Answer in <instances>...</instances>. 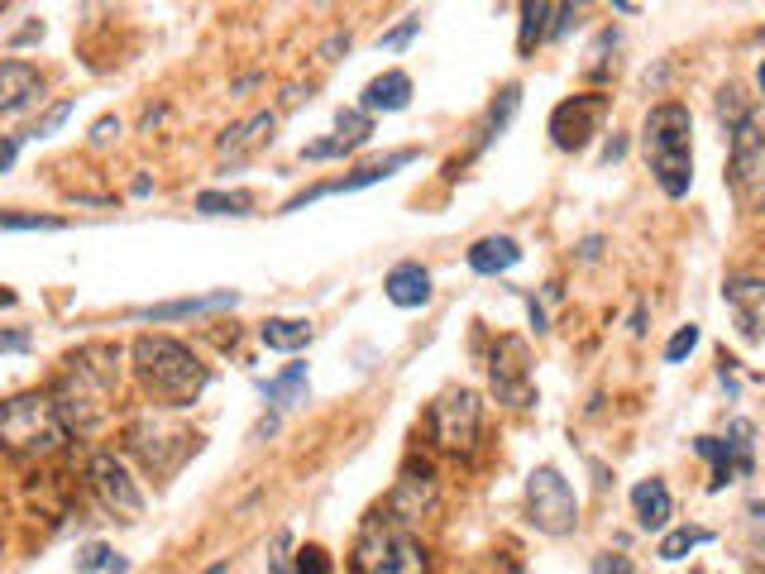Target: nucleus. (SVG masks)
Here are the masks:
<instances>
[{
    "instance_id": "nucleus-1",
    "label": "nucleus",
    "mask_w": 765,
    "mask_h": 574,
    "mask_svg": "<svg viewBox=\"0 0 765 574\" xmlns=\"http://www.w3.org/2000/svg\"><path fill=\"white\" fill-rule=\"evenodd\" d=\"M115 388H121V349L91 345L68 359V378L53 393V407H58L62 426L91 431L105 416V407L115 402Z\"/></svg>"
},
{
    "instance_id": "nucleus-2",
    "label": "nucleus",
    "mask_w": 765,
    "mask_h": 574,
    "mask_svg": "<svg viewBox=\"0 0 765 574\" xmlns=\"http://www.w3.org/2000/svg\"><path fill=\"white\" fill-rule=\"evenodd\" d=\"M135 369L144 378V388L168 402V407H182L206 388V364L192 355L182 341H168V335H139L135 341Z\"/></svg>"
},
{
    "instance_id": "nucleus-3",
    "label": "nucleus",
    "mask_w": 765,
    "mask_h": 574,
    "mask_svg": "<svg viewBox=\"0 0 765 574\" xmlns=\"http://www.w3.org/2000/svg\"><path fill=\"white\" fill-rule=\"evenodd\" d=\"M689 135H694V120H689V106H680V101H665V106L646 115V159H651V173L665 197H684L694 182Z\"/></svg>"
},
{
    "instance_id": "nucleus-4",
    "label": "nucleus",
    "mask_w": 765,
    "mask_h": 574,
    "mask_svg": "<svg viewBox=\"0 0 765 574\" xmlns=\"http://www.w3.org/2000/svg\"><path fill=\"white\" fill-rule=\"evenodd\" d=\"M62 440H68V426L48 393H15L0 402V446L10 455L38 460V455L58 450Z\"/></svg>"
},
{
    "instance_id": "nucleus-5",
    "label": "nucleus",
    "mask_w": 765,
    "mask_h": 574,
    "mask_svg": "<svg viewBox=\"0 0 765 574\" xmlns=\"http://www.w3.org/2000/svg\"><path fill=\"white\" fill-rule=\"evenodd\" d=\"M350 574H426V551L412 541V531L374 517L354 541Z\"/></svg>"
},
{
    "instance_id": "nucleus-6",
    "label": "nucleus",
    "mask_w": 765,
    "mask_h": 574,
    "mask_svg": "<svg viewBox=\"0 0 765 574\" xmlns=\"http://www.w3.org/2000/svg\"><path fill=\"white\" fill-rule=\"evenodd\" d=\"M526 507H532L536 531H546V537H570L579 527V498L556 464L532 469V479H526Z\"/></svg>"
},
{
    "instance_id": "nucleus-7",
    "label": "nucleus",
    "mask_w": 765,
    "mask_h": 574,
    "mask_svg": "<svg viewBox=\"0 0 765 574\" xmlns=\"http://www.w3.org/2000/svg\"><path fill=\"white\" fill-rule=\"evenodd\" d=\"M479 426H483V402L469 388H450V393H441L431 402V436L441 450H455V455L473 450Z\"/></svg>"
},
{
    "instance_id": "nucleus-8",
    "label": "nucleus",
    "mask_w": 765,
    "mask_h": 574,
    "mask_svg": "<svg viewBox=\"0 0 765 574\" xmlns=\"http://www.w3.org/2000/svg\"><path fill=\"white\" fill-rule=\"evenodd\" d=\"M728 173H732V192L746 206L765 202V129L756 125V115L732 129V163H728Z\"/></svg>"
},
{
    "instance_id": "nucleus-9",
    "label": "nucleus",
    "mask_w": 765,
    "mask_h": 574,
    "mask_svg": "<svg viewBox=\"0 0 765 574\" xmlns=\"http://www.w3.org/2000/svg\"><path fill=\"white\" fill-rule=\"evenodd\" d=\"M435 498H441V474L426 464V460H412L398 474V484H392L388 493V517L382 521H392V527H412V521H421L435 507Z\"/></svg>"
},
{
    "instance_id": "nucleus-10",
    "label": "nucleus",
    "mask_w": 765,
    "mask_h": 574,
    "mask_svg": "<svg viewBox=\"0 0 765 574\" xmlns=\"http://www.w3.org/2000/svg\"><path fill=\"white\" fill-rule=\"evenodd\" d=\"M603 120H608V96H598V91L570 96L556 106V115H550V139H556V149L579 153L603 129Z\"/></svg>"
},
{
    "instance_id": "nucleus-11",
    "label": "nucleus",
    "mask_w": 765,
    "mask_h": 574,
    "mask_svg": "<svg viewBox=\"0 0 765 574\" xmlns=\"http://www.w3.org/2000/svg\"><path fill=\"white\" fill-rule=\"evenodd\" d=\"M488 383H493L498 402H507V407H532L536 393H532V355H526V341H517V335L498 341L493 364H488Z\"/></svg>"
},
{
    "instance_id": "nucleus-12",
    "label": "nucleus",
    "mask_w": 765,
    "mask_h": 574,
    "mask_svg": "<svg viewBox=\"0 0 765 574\" xmlns=\"http://www.w3.org/2000/svg\"><path fill=\"white\" fill-rule=\"evenodd\" d=\"M87 479H91L96 498L111 507V513H121V517H139V513H144V493H139V484L129 479V469L115 460L111 450H96V455H91Z\"/></svg>"
},
{
    "instance_id": "nucleus-13",
    "label": "nucleus",
    "mask_w": 765,
    "mask_h": 574,
    "mask_svg": "<svg viewBox=\"0 0 765 574\" xmlns=\"http://www.w3.org/2000/svg\"><path fill=\"white\" fill-rule=\"evenodd\" d=\"M694 450L704 455V460H713V493H722L732 484V479L751 474V422H732V440L722 436H698Z\"/></svg>"
},
{
    "instance_id": "nucleus-14",
    "label": "nucleus",
    "mask_w": 765,
    "mask_h": 574,
    "mask_svg": "<svg viewBox=\"0 0 765 574\" xmlns=\"http://www.w3.org/2000/svg\"><path fill=\"white\" fill-rule=\"evenodd\" d=\"M722 297H728L732 317H737V331L746 335V341H765V278L756 273H737L722 287Z\"/></svg>"
},
{
    "instance_id": "nucleus-15",
    "label": "nucleus",
    "mask_w": 765,
    "mask_h": 574,
    "mask_svg": "<svg viewBox=\"0 0 765 574\" xmlns=\"http://www.w3.org/2000/svg\"><path fill=\"white\" fill-rule=\"evenodd\" d=\"M34 101H44V77H38V68L20 58H5L0 62V115H20Z\"/></svg>"
},
{
    "instance_id": "nucleus-16",
    "label": "nucleus",
    "mask_w": 765,
    "mask_h": 574,
    "mask_svg": "<svg viewBox=\"0 0 765 574\" xmlns=\"http://www.w3.org/2000/svg\"><path fill=\"white\" fill-rule=\"evenodd\" d=\"M374 135V120H368V111H340V120H335V139H321V144H311L307 149V159H340V153H354L359 144Z\"/></svg>"
},
{
    "instance_id": "nucleus-17",
    "label": "nucleus",
    "mask_w": 765,
    "mask_h": 574,
    "mask_svg": "<svg viewBox=\"0 0 765 574\" xmlns=\"http://www.w3.org/2000/svg\"><path fill=\"white\" fill-rule=\"evenodd\" d=\"M273 129H278V115H273V111H259V115H249V120L230 125L226 135H220L216 149L226 153V159H244V153H254L259 144L273 139Z\"/></svg>"
},
{
    "instance_id": "nucleus-18",
    "label": "nucleus",
    "mask_w": 765,
    "mask_h": 574,
    "mask_svg": "<svg viewBox=\"0 0 765 574\" xmlns=\"http://www.w3.org/2000/svg\"><path fill=\"white\" fill-rule=\"evenodd\" d=\"M522 264V244L512 240V234H488L469 250V268L483 273V278H498V273L517 268Z\"/></svg>"
},
{
    "instance_id": "nucleus-19",
    "label": "nucleus",
    "mask_w": 765,
    "mask_h": 574,
    "mask_svg": "<svg viewBox=\"0 0 765 574\" xmlns=\"http://www.w3.org/2000/svg\"><path fill=\"white\" fill-rule=\"evenodd\" d=\"M382 292H388L392 307H426L431 302V273L421 264H398L382 278Z\"/></svg>"
},
{
    "instance_id": "nucleus-20",
    "label": "nucleus",
    "mask_w": 765,
    "mask_h": 574,
    "mask_svg": "<svg viewBox=\"0 0 765 574\" xmlns=\"http://www.w3.org/2000/svg\"><path fill=\"white\" fill-rule=\"evenodd\" d=\"M631 507H637V521L646 531H661V527H670V517H675L665 479H641V484L631 489Z\"/></svg>"
},
{
    "instance_id": "nucleus-21",
    "label": "nucleus",
    "mask_w": 765,
    "mask_h": 574,
    "mask_svg": "<svg viewBox=\"0 0 765 574\" xmlns=\"http://www.w3.org/2000/svg\"><path fill=\"white\" fill-rule=\"evenodd\" d=\"M240 297L230 292H210V297H182V302H163V307H139L135 321H178V317H202V311H220V307H235Z\"/></svg>"
},
{
    "instance_id": "nucleus-22",
    "label": "nucleus",
    "mask_w": 765,
    "mask_h": 574,
    "mask_svg": "<svg viewBox=\"0 0 765 574\" xmlns=\"http://www.w3.org/2000/svg\"><path fill=\"white\" fill-rule=\"evenodd\" d=\"M407 101H412V77L407 72H382L374 82L364 87V111H407Z\"/></svg>"
},
{
    "instance_id": "nucleus-23",
    "label": "nucleus",
    "mask_w": 765,
    "mask_h": 574,
    "mask_svg": "<svg viewBox=\"0 0 765 574\" xmlns=\"http://www.w3.org/2000/svg\"><path fill=\"white\" fill-rule=\"evenodd\" d=\"M259 341L278 355H293V349H307L311 345V321H297V317H269L259 325Z\"/></svg>"
},
{
    "instance_id": "nucleus-24",
    "label": "nucleus",
    "mask_w": 765,
    "mask_h": 574,
    "mask_svg": "<svg viewBox=\"0 0 765 574\" xmlns=\"http://www.w3.org/2000/svg\"><path fill=\"white\" fill-rule=\"evenodd\" d=\"M556 15H560V5H546V0H532V5H522V38H517L522 54H532L540 38H556V24H550Z\"/></svg>"
},
{
    "instance_id": "nucleus-25",
    "label": "nucleus",
    "mask_w": 765,
    "mask_h": 574,
    "mask_svg": "<svg viewBox=\"0 0 765 574\" xmlns=\"http://www.w3.org/2000/svg\"><path fill=\"white\" fill-rule=\"evenodd\" d=\"M263 398L278 402V407H297V402H307V364H293L287 374L269 378V383H263Z\"/></svg>"
},
{
    "instance_id": "nucleus-26",
    "label": "nucleus",
    "mask_w": 765,
    "mask_h": 574,
    "mask_svg": "<svg viewBox=\"0 0 765 574\" xmlns=\"http://www.w3.org/2000/svg\"><path fill=\"white\" fill-rule=\"evenodd\" d=\"M249 202L244 192H202V197H196V211L202 216H249Z\"/></svg>"
},
{
    "instance_id": "nucleus-27",
    "label": "nucleus",
    "mask_w": 765,
    "mask_h": 574,
    "mask_svg": "<svg viewBox=\"0 0 765 574\" xmlns=\"http://www.w3.org/2000/svg\"><path fill=\"white\" fill-rule=\"evenodd\" d=\"M708 541H713V531H704V527H680V531H670V537L661 541V551H655V555H661V560H684V555L694 551V546H708Z\"/></svg>"
},
{
    "instance_id": "nucleus-28",
    "label": "nucleus",
    "mask_w": 765,
    "mask_h": 574,
    "mask_svg": "<svg viewBox=\"0 0 765 574\" xmlns=\"http://www.w3.org/2000/svg\"><path fill=\"white\" fill-rule=\"evenodd\" d=\"M517 106H522V87H503V101H498V106L488 111V135H483V144L503 135L507 120H512V115H517Z\"/></svg>"
},
{
    "instance_id": "nucleus-29",
    "label": "nucleus",
    "mask_w": 765,
    "mask_h": 574,
    "mask_svg": "<svg viewBox=\"0 0 765 574\" xmlns=\"http://www.w3.org/2000/svg\"><path fill=\"white\" fill-rule=\"evenodd\" d=\"M77 570H82V574H96V570H115V574H121L125 560H115L105 546H87V551L77 555Z\"/></svg>"
},
{
    "instance_id": "nucleus-30",
    "label": "nucleus",
    "mask_w": 765,
    "mask_h": 574,
    "mask_svg": "<svg viewBox=\"0 0 765 574\" xmlns=\"http://www.w3.org/2000/svg\"><path fill=\"white\" fill-rule=\"evenodd\" d=\"M718 115H722V120H728L732 129L742 125V120H751V111H746L742 91H737V87H728V91H722V96H718Z\"/></svg>"
},
{
    "instance_id": "nucleus-31",
    "label": "nucleus",
    "mask_w": 765,
    "mask_h": 574,
    "mask_svg": "<svg viewBox=\"0 0 765 574\" xmlns=\"http://www.w3.org/2000/svg\"><path fill=\"white\" fill-rule=\"evenodd\" d=\"M694 345H698V325H680V331L670 335V345H665V359L680 364L684 355H694Z\"/></svg>"
},
{
    "instance_id": "nucleus-32",
    "label": "nucleus",
    "mask_w": 765,
    "mask_h": 574,
    "mask_svg": "<svg viewBox=\"0 0 765 574\" xmlns=\"http://www.w3.org/2000/svg\"><path fill=\"white\" fill-rule=\"evenodd\" d=\"M0 230H62V220H53V216H10V211H0Z\"/></svg>"
},
{
    "instance_id": "nucleus-33",
    "label": "nucleus",
    "mask_w": 765,
    "mask_h": 574,
    "mask_svg": "<svg viewBox=\"0 0 765 574\" xmlns=\"http://www.w3.org/2000/svg\"><path fill=\"white\" fill-rule=\"evenodd\" d=\"M297 574H331V555L321 546H301L297 551Z\"/></svg>"
},
{
    "instance_id": "nucleus-34",
    "label": "nucleus",
    "mask_w": 765,
    "mask_h": 574,
    "mask_svg": "<svg viewBox=\"0 0 765 574\" xmlns=\"http://www.w3.org/2000/svg\"><path fill=\"white\" fill-rule=\"evenodd\" d=\"M68 115H72V101H58V106H53V111L44 115V120H38V125L30 129V139H48L53 129H58L62 120H68Z\"/></svg>"
},
{
    "instance_id": "nucleus-35",
    "label": "nucleus",
    "mask_w": 765,
    "mask_h": 574,
    "mask_svg": "<svg viewBox=\"0 0 765 574\" xmlns=\"http://www.w3.org/2000/svg\"><path fill=\"white\" fill-rule=\"evenodd\" d=\"M593 574H637V570H631V560L627 555H593Z\"/></svg>"
},
{
    "instance_id": "nucleus-36",
    "label": "nucleus",
    "mask_w": 765,
    "mask_h": 574,
    "mask_svg": "<svg viewBox=\"0 0 765 574\" xmlns=\"http://www.w3.org/2000/svg\"><path fill=\"white\" fill-rule=\"evenodd\" d=\"M416 30H421V20H402L398 30H388V34L378 38V48H402V44H407V38H412Z\"/></svg>"
},
{
    "instance_id": "nucleus-37",
    "label": "nucleus",
    "mask_w": 765,
    "mask_h": 574,
    "mask_svg": "<svg viewBox=\"0 0 765 574\" xmlns=\"http://www.w3.org/2000/svg\"><path fill=\"white\" fill-rule=\"evenodd\" d=\"M111 139H121V120H115V115H105V120H96V129H91V144L105 149Z\"/></svg>"
},
{
    "instance_id": "nucleus-38",
    "label": "nucleus",
    "mask_w": 765,
    "mask_h": 574,
    "mask_svg": "<svg viewBox=\"0 0 765 574\" xmlns=\"http://www.w3.org/2000/svg\"><path fill=\"white\" fill-rule=\"evenodd\" d=\"M5 349H30V331H0V355Z\"/></svg>"
},
{
    "instance_id": "nucleus-39",
    "label": "nucleus",
    "mask_w": 765,
    "mask_h": 574,
    "mask_svg": "<svg viewBox=\"0 0 765 574\" xmlns=\"http://www.w3.org/2000/svg\"><path fill=\"white\" fill-rule=\"evenodd\" d=\"M15 153H20V139H0V173L15 168Z\"/></svg>"
},
{
    "instance_id": "nucleus-40",
    "label": "nucleus",
    "mask_w": 765,
    "mask_h": 574,
    "mask_svg": "<svg viewBox=\"0 0 765 574\" xmlns=\"http://www.w3.org/2000/svg\"><path fill=\"white\" fill-rule=\"evenodd\" d=\"M756 82H761V96H765V58H761V68H756Z\"/></svg>"
}]
</instances>
